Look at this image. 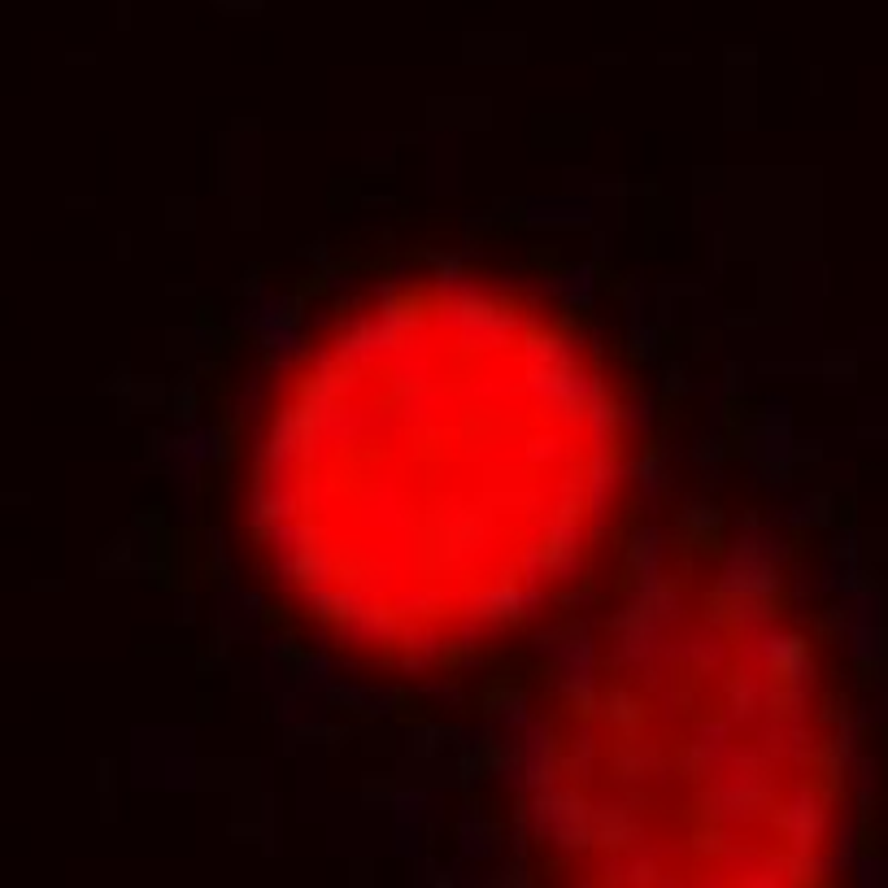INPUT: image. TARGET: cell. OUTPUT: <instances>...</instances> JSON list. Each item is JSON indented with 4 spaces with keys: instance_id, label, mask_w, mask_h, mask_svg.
I'll use <instances>...</instances> for the list:
<instances>
[{
    "instance_id": "1",
    "label": "cell",
    "mask_w": 888,
    "mask_h": 888,
    "mask_svg": "<svg viewBox=\"0 0 888 888\" xmlns=\"http://www.w3.org/2000/svg\"><path fill=\"white\" fill-rule=\"evenodd\" d=\"M605 488V405L510 301L418 292L353 327L266 440L283 575L366 640L501 627L571 571Z\"/></svg>"
}]
</instances>
